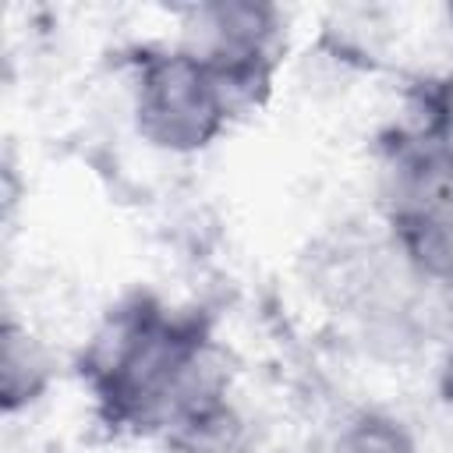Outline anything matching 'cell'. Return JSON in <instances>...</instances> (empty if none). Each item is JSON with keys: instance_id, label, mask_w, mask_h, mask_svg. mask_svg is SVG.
<instances>
[{"instance_id": "cell-2", "label": "cell", "mask_w": 453, "mask_h": 453, "mask_svg": "<svg viewBox=\"0 0 453 453\" xmlns=\"http://www.w3.org/2000/svg\"><path fill=\"white\" fill-rule=\"evenodd\" d=\"M230 117V99L202 57L184 46L142 53L134 78V124L149 145L166 152L205 149Z\"/></svg>"}, {"instance_id": "cell-5", "label": "cell", "mask_w": 453, "mask_h": 453, "mask_svg": "<svg viewBox=\"0 0 453 453\" xmlns=\"http://www.w3.org/2000/svg\"><path fill=\"white\" fill-rule=\"evenodd\" d=\"M333 453H414V442L400 421L382 414H361L336 435Z\"/></svg>"}, {"instance_id": "cell-1", "label": "cell", "mask_w": 453, "mask_h": 453, "mask_svg": "<svg viewBox=\"0 0 453 453\" xmlns=\"http://www.w3.org/2000/svg\"><path fill=\"white\" fill-rule=\"evenodd\" d=\"M88 382L113 425L173 428L223 400L198 319L138 297L110 315L88 350Z\"/></svg>"}, {"instance_id": "cell-3", "label": "cell", "mask_w": 453, "mask_h": 453, "mask_svg": "<svg viewBox=\"0 0 453 453\" xmlns=\"http://www.w3.org/2000/svg\"><path fill=\"white\" fill-rule=\"evenodd\" d=\"M389 223L421 276L453 283V145L407 134L393 166Z\"/></svg>"}, {"instance_id": "cell-4", "label": "cell", "mask_w": 453, "mask_h": 453, "mask_svg": "<svg viewBox=\"0 0 453 453\" xmlns=\"http://www.w3.org/2000/svg\"><path fill=\"white\" fill-rule=\"evenodd\" d=\"M50 379V361L42 354V347L35 343V336H28V329H21L14 319L4 322V340H0V393H4V407L18 411L25 403H32Z\"/></svg>"}]
</instances>
